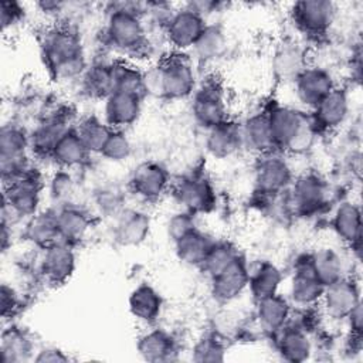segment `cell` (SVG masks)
I'll return each instance as SVG.
<instances>
[{
	"mask_svg": "<svg viewBox=\"0 0 363 363\" xmlns=\"http://www.w3.org/2000/svg\"><path fill=\"white\" fill-rule=\"evenodd\" d=\"M43 58L52 77L58 81L81 78L86 69V60L79 38L67 28L45 31L41 41Z\"/></svg>",
	"mask_w": 363,
	"mask_h": 363,
	"instance_id": "1",
	"label": "cell"
},
{
	"mask_svg": "<svg viewBox=\"0 0 363 363\" xmlns=\"http://www.w3.org/2000/svg\"><path fill=\"white\" fill-rule=\"evenodd\" d=\"M145 26L133 4H119L109 11L105 26L108 43L123 52H135L146 43Z\"/></svg>",
	"mask_w": 363,
	"mask_h": 363,
	"instance_id": "2",
	"label": "cell"
},
{
	"mask_svg": "<svg viewBox=\"0 0 363 363\" xmlns=\"http://www.w3.org/2000/svg\"><path fill=\"white\" fill-rule=\"evenodd\" d=\"M30 135L20 125H3L0 132V170L4 184L21 177L30 170Z\"/></svg>",
	"mask_w": 363,
	"mask_h": 363,
	"instance_id": "3",
	"label": "cell"
},
{
	"mask_svg": "<svg viewBox=\"0 0 363 363\" xmlns=\"http://www.w3.org/2000/svg\"><path fill=\"white\" fill-rule=\"evenodd\" d=\"M160 79V98L177 101L193 95L197 86V75L191 60L184 55L167 57L157 64Z\"/></svg>",
	"mask_w": 363,
	"mask_h": 363,
	"instance_id": "4",
	"label": "cell"
},
{
	"mask_svg": "<svg viewBox=\"0 0 363 363\" xmlns=\"http://www.w3.org/2000/svg\"><path fill=\"white\" fill-rule=\"evenodd\" d=\"M191 113L204 129H210L228 119L225 91L216 79H207L196 86L191 95Z\"/></svg>",
	"mask_w": 363,
	"mask_h": 363,
	"instance_id": "5",
	"label": "cell"
},
{
	"mask_svg": "<svg viewBox=\"0 0 363 363\" xmlns=\"http://www.w3.org/2000/svg\"><path fill=\"white\" fill-rule=\"evenodd\" d=\"M206 18L189 4L173 11L164 23V35L176 51L191 50L206 27Z\"/></svg>",
	"mask_w": 363,
	"mask_h": 363,
	"instance_id": "6",
	"label": "cell"
},
{
	"mask_svg": "<svg viewBox=\"0 0 363 363\" xmlns=\"http://www.w3.org/2000/svg\"><path fill=\"white\" fill-rule=\"evenodd\" d=\"M41 190L43 186L40 179L28 170L21 177L6 184L3 204L20 218H30L40 211Z\"/></svg>",
	"mask_w": 363,
	"mask_h": 363,
	"instance_id": "7",
	"label": "cell"
},
{
	"mask_svg": "<svg viewBox=\"0 0 363 363\" xmlns=\"http://www.w3.org/2000/svg\"><path fill=\"white\" fill-rule=\"evenodd\" d=\"M295 26L306 34L319 35L329 30L336 17V4L329 0H303L291 10Z\"/></svg>",
	"mask_w": 363,
	"mask_h": 363,
	"instance_id": "8",
	"label": "cell"
},
{
	"mask_svg": "<svg viewBox=\"0 0 363 363\" xmlns=\"http://www.w3.org/2000/svg\"><path fill=\"white\" fill-rule=\"evenodd\" d=\"M292 170L288 162L275 150L259 155L255 166V186L261 193H281L291 184Z\"/></svg>",
	"mask_w": 363,
	"mask_h": 363,
	"instance_id": "9",
	"label": "cell"
},
{
	"mask_svg": "<svg viewBox=\"0 0 363 363\" xmlns=\"http://www.w3.org/2000/svg\"><path fill=\"white\" fill-rule=\"evenodd\" d=\"M336 86L332 74L322 67H306L294 81L295 96L306 108L313 109Z\"/></svg>",
	"mask_w": 363,
	"mask_h": 363,
	"instance_id": "10",
	"label": "cell"
},
{
	"mask_svg": "<svg viewBox=\"0 0 363 363\" xmlns=\"http://www.w3.org/2000/svg\"><path fill=\"white\" fill-rule=\"evenodd\" d=\"M174 196L180 206L191 214L204 213L213 208L216 193L211 183L201 174H190L183 177L176 189Z\"/></svg>",
	"mask_w": 363,
	"mask_h": 363,
	"instance_id": "11",
	"label": "cell"
},
{
	"mask_svg": "<svg viewBox=\"0 0 363 363\" xmlns=\"http://www.w3.org/2000/svg\"><path fill=\"white\" fill-rule=\"evenodd\" d=\"M323 291L325 285L316 277L311 258L299 261L289 282V301L301 308L315 306L320 302Z\"/></svg>",
	"mask_w": 363,
	"mask_h": 363,
	"instance_id": "12",
	"label": "cell"
},
{
	"mask_svg": "<svg viewBox=\"0 0 363 363\" xmlns=\"http://www.w3.org/2000/svg\"><path fill=\"white\" fill-rule=\"evenodd\" d=\"M328 316L333 319H346V316L360 303V289L354 279L340 278L325 286L320 302Z\"/></svg>",
	"mask_w": 363,
	"mask_h": 363,
	"instance_id": "13",
	"label": "cell"
},
{
	"mask_svg": "<svg viewBox=\"0 0 363 363\" xmlns=\"http://www.w3.org/2000/svg\"><path fill=\"white\" fill-rule=\"evenodd\" d=\"M77 257L72 244L65 241H57L44 248L40 271L44 279L50 284H64L75 271Z\"/></svg>",
	"mask_w": 363,
	"mask_h": 363,
	"instance_id": "14",
	"label": "cell"
},
{
	"mask_svg": "<svg viewBox=\"0 0 363 363\" xmlns=\"http://www.w3.org/2000/svg\"><path fill=\"white\" fill-rule=\"evenodd\" d=\"M267 116L275 150H286L308 119L306 113L288 105L274 106Z\"/></svg>",
	"mask_w": 363,
	"mask_h": 363,
	"instance_id": "15",
	"label": "cell"
},
{
	"mask_svg": "<svg viewBox=\"0 0 363 363\" xmlns=\"http://www.w3.org/2000/svg\"><path fill=\"white\" fill-rule=\"evenodd\" d=\"M210 279L211 295L216 301L225 303L237 299L248 288L250 271L244 258L238 255L230 265Z\"/></svg>",
	"mask_w": 363,
	"mask_h": 363,
	"instance_id": "16",
	"label": "cell"
},
{
	"mask_svg": "<svg viewBox=\"0 0 363 363\" xmlns=\"http://www.w3.org/2000/svg\"><path fill=\"white\" fill-rule=\"evenodd\" d=\"M142 95L139 92L113 91L104 99V121L112 129H122L136 122L142 112Z\"/></svg>",
	"mask_w": 363,
	"mask_h": 363,
	"instance_id": "17",
	"label": "cell"
},
{
	"mask_svg": "<svg viewBox=\"0 0 363 363\" xmlns=\"http://www.w3.org/2000/svg\"><path fill=\"white\" fill-rule=\"evenodd\" d=\"M130 187L143 200H157L169 187V173L157 162H142L132 172Z\"/></svg>",
	"mask_w": 363,
	"mask_h": 363,
	"instance_id": "18",
	"label": "cell"
},
{
	"mask_svg": "<svg viewBox=\"0 0 363 363\" xmlns=\"http://www.w3.org/2000/svg\"><path fill=\"white\" fill-rule=\"evenodd\" d=\"M326 200L328 186L318 174H302L292 186V204L295 210L303 216L319 211Z\"/></svg>",
	"mask_w": 363,
	"mask_h": 363,
	"instance_id": "19",
	"label": "cell"
},
{
	"mask_svg": "<svg viewBox=\"0 0 363 363\" xmlns=\"http://www.w3.org/2000/svg\"><path fill=\"white\" fill-rule=\"evenodd\" d=\"M349 96L343 88L335 86L312 111L311 116L316 129L332 130L345 123L349 115Z\"/></svg>",
	"mask_w": 363,
	"mask_h": 363,
	"instance_id": "20",
	"label": "cell"
},
{
	"mask_svg": "<svg viewBox=\"0 0 363 363\" xmlns=\"http://www.w3.org/2000/svg\"><path fill=\"white\" fill-rule=\"evenodd\" d=\"M115 218L113 238L122 247H138L150 234L152 220L149 214L142 210L125 208Z\"/></svg>",
	"mask_w": 363,
	"mask_h": 363,
	"instance_id": "21",
	"label": "cell"
},
{
	"mask_svg": "<svg viewBox=\"0 0 363 363\" xmlns=\"http://www.w3.org/2000/svg\"><path fill=\"white\" fill-rule=\"evenodd\" d=\"M242 147L241 125L227 119L210 129L206 135V149L216 159H228Z\"/></svg>",
	"mask_w": 363,
	"mask_h": 363,
	"instance_id": "22",
	"label": "cell"
},
{
	"mask_svg": "<svg viewBox=\"0 0 363 363\" xmlns=\"http://www.w3.org/2000/svg\"><path fill=\"white\" fill-rule=\"evenodd\" d=\"M139 356L146 362H170L177 353L176 340L163 329H150L139 336L136 342Z\"/></svg>",
	"mask_w": 363,
	"mask_h": 363,
	"instance_id": "23",
	"label": "cell"
},
{
	"mask_svg": "<svg viewBox=\"0 0 363 363\" xmlns=\"http://www.w3.org/2000/svg\"><path fill=\"white\" fill-rule=\"evenodd\" d=\"M128 305L129 312L136 320L145 325H152L162 313L163 301L160 294L150 284L143 282L130 292Z\"/></svg>",
	"mask_w": 363,
	"mask_h": 363,
	"instance_id": "24",
	"label": "cell"
},
{
	"mask_svg": "<svg viewBox=\"0 0 363 363\" xmlns=\"http://www.w3.org/2000/svg\"><path fill=\"white\" fill-rule=\"evenodd\" d=\"M306 67V54L303 48L294 41L282 43L272 55V69L281 81L294 82Z\"/></svg>",
	"mask_w": 363,
	"mask_h": 363,
	"instance_id": "25",
	"label": "cell"
},
{
	"mask_svg": "<svg viewBox=\"0 0 363 363\" xmlns=\"http://www.w3.org/2000/svg\"><path fill=\"white\" fill-rule=\"evenodd\" d=\"M241 138L242 147L258 155L275 150L267 112H258L248 116L241 125Z\"/></svg>",
	"mask_w": 363,
	"mask_h": 363,
	"instance_id": "26",
	"label": "cell"
},
{
	"mask_svg": "<svg viewBox=\"0 0 363 363\" xmlns=\"http://www.w3.org/2000/svg\"><path fill=\"white\" fill-rule=\"evenodd\" d=\"M332 225L337 237L352 248L360 245L362 238V213L357 204L352 201L340 203L335 213Z\"/></svg>",
	"mask_w": 363,
	"mask_h": 363,
	"instance_id": "27",
	"label": "cell"
},
{
	"mask_svg": "<svg viewBox=\"0 0 363 363\" xmlns=\"http://www.w3.org/2000/svg\"><path fill=\"white\" fill-rule=\"evenodd\" d=\"M57 223L61 241L68 244L82 240L91 228L89 214L72 203L57 208Z\"/></svg>",
	"mask_w": 363,
	"mask_h": 363,
	"instance_id": "28",
	"label": "cell"
},
{
	"mask_svg": "<svg viewBox=\"0 0 363 363\" xmlns=\"http://www.w3.org/2000/svg\"><path fill=\"white\" fill-rule=\"evenodd\" d=\"M257 320L262 330L275 333L285 326L291 315V303L279 294L257 301Z\"/></svg>",
	"mask_w": 363,
	"mask_h": 363,
	"instance_id": "29",
	"label": "cell"
},
{
	"mask_svg": "<svg viewBox=\"0 0 363 363\" xmlns=\"http://www.w3.org/2000/svg\"><path fill=\"white\" fill-rule=\"evenodd\" d=\"M24 234L30 242L43 250L57 241H61L57 223V208L43 210L30 217Z\"/></svg>",
	"mask_w": 363,
	"mask_h": 363,
	"instance_id": "30",
	"label": "cell"
},
{
	"mask_svg": "<svg viewBox=\"0 0 363 363\" xmlns=\"http://www.w3.org/2000/svg\"><path fill=\"white\" fill-rule=\"evenodd\" d=\"M67 130L69 128L61 113L47 118L30 133V146L37 155L51 156L52 149Z\"/></svg>",
	"mask_w": 363,
	"mask_h": 363,
	"instance_id": "31",
	"label": "cell"
},
{
	"mask_svg": "<svg viewBox=\"0 0 363 363\" xmlns=\"http://www.w3.org/2000/svg\"><path fill=\"white\" fill-rule=\"evenodd\" d=\"M216 241L206 233L194 228L174 242L177 258L190 267H201Z\"/></svg>",
	"mask_w": 363,
	"mask_h": 363,
	"instance_id": "32",
	"label": "cell"
},
{
	"mask_svg": "<svg viewBox=\"0 0 363 363\" xmlns=\"http://www.w3.org/2000/svg\"><path fill=\"white\" fill-rule=\"evenodd\" d=\"M89 156L85 145L75 132V129L67 130L58 140L51 152V159L60 166V169H72L82 166Z\"/></svg>",
	"mask_w": 363,
	"mask_h": 363,
	"instance_id": "33",
	"label": "cell"
},
{
	"mask_svg": "<svg viewBox=\"0 0 363 363\" xmlns=\"http://www.w3.org/2000/svg\"><path fill=\"white\" fill-rule=\"evenodd\" d=\"M33 342L26 330L17 326H10L3 330L0 342L1 363H21L31 357Z\"/></svg>",
	"mask_w": 363,
	"mask_h": 363,
	"instance_id": "34",
	"label": "cell"
},
{
	"mask_svg": "<svg viewBox=\"0 0 363 363\" xmlns=\"http://www.w3.org/2000/svg\"><path fill=\"white\" fill-rule=\"evenodd\" d=\"M81 85L88 96L105 99L113 92L112 62H95L86 67L81 77Z\"/></svg>",
	"mask_w": 363,
	"mask_h": 363,
	"instance_id": "35",
	"label": "cell"
},
{
	"mask_svg": "<svg viewBox=\"0 0 363 363\" xmlns=\"http://www.w3.org/2000/svg\"><path fill=\"white\" fill-rule=\"evenodd\" d=\"M278 332H281L278 340V350L284 360L298 363L309 359L312 353V345L303 329L282 328Z\"/></svg>",
	"mask_w": 363,
	"mask_h": 363,
	"instance_id": "36",
	"label": "cell"
},
{
	"mask_svg": "<svg viewBox=\"0 0 363 363\" xmlns=\"http://www.w3.org/2000/svg\"><path fill=\"white\" fill-rule=\"evenodd\" d=\"M281 284H282L281 269L275 264L269 261H264L257 267V269L252 274H250L248 288L252 298L257 302L262 298L278 294Z\"/></svg>",
	"mask_w": 363,
	"mask_h": 363,
	"instance_id": "37",
	"label": "cell"
},
{
	"mask_svg": "<svg viewBox=\"0 0 363 363\" xmlns=\"http://www.w3.org/2000/svg\"><path fill=\"white\" fill-rule=\"evenodd\" d=\"M227 45V37L224 30L218 24H206L204 30L196 40L191 51L197 61L210 62L218 58Z\"/></svg>",
	"mask_w": 363,
	"mask_h": 363,
	"instance_id": "38",
	"label": "cell"
},
{
	"mask_svg": "<svg viewBox=\"0 0 363 363\" xmlns=\"http://www.w3.org/2000/svg\"><path fill=\"white\" fill-rule=\"evenodd\" d=\"M75 132L78 133L89 153L101 155L112 132V128L105 121L96 116H86L79 121V123L75 128Z\"/></svg>",
	"mask_w": 363,
	"mask_h": 363,
	"instance_id": "39",
	"label": "cell"
},
{
	"mask_svg": "<svg viewBox=\"0 0 363 363\" xmlns=\"http://www.w3.org/2000/svg\"><path fill=\"white\" fill-rule=\"evenodd\" d=\"M309 258L316 277L320 279V282L325 286L345 277L343 275L345 267H343L342 257L335 250L323 248L312 254Z\"/></svg>",
	"mask_w": 363,
	"mask_h": 363,
	"instance_id": "40",
	"label": "cell"
},
{
	"mask_svg": "<svg viewBox=\"0 0 363 363\" xmlns=\"http://www.w3.org/2000/svg\"><path fill=\"white\" fill-rule=\"evenodd\" d=\"M113 91H128L143 94V71L125 61H113Z\"/></svg>",
	"mask_w": 363,
	"mask_h": 363,
	"instance_id": "41",
	"label": "cell"
},
{
	"mask_svg": "<svg viewBox=\"0 0 363 363\" xmlns=\"http://www.w3.org/2000/svg\"><path fill=\"white\" fill-rule=\"evenodd\" d=\"M240 254L234 248L233 244L220 241L214 242L210 248L204 262L201 264V268L208 274V277L217 275L220 271H223L227 265H230Z\"/></svg>",
	"mask_w": 363,
	"mask_h": 363,
	"instance_id": "42",
	"label": "cell"
},
{
	"mask_svg": "<svg viewBox=\"0 0 363 363\" xmlns=\"http://www.w3.org/2000/svg\"><path fill=\"white\" fill-rule=\"evenodd\" d=\"M48 193L55 206L62 207L71 204V199L75 193V182L67 169H60L51 176Z\"/></svg>",
	"mask_w": 363,
	"mask_h": 363,
	"instance_id": "43",
	"label": "cell"
},
{
	"mask_svg": "<svg viewBox=\"0 0 363 363\" xmlns=\"http://www.w3.org/2000/svg\"><path fill=\"white\" fill-rule=\"evenodd\" d=\"M132 153V143L122 129H112L101 155L109 162H123Z\"/></svg>",
	"mask_w": 363,
	"mask_h": 363,
	"instance_id": "44",
	"label": "cell"
},
{
	"mask_svg": "<svg viewBox=\"0 0 363 363\" xmlns=\"http://www.w3.org/2000/svg\"><path fill=\"white\" fill-rule=\"evenodd\" d=\"M191 359L199 363L223 362L225 359V347L214 336H204L193 346Z\"/></svg>",
	"mask_w": 363,
	"mask_h": 363,
	"instance_id": "45",
	"label": "cell"
},
{
	"mask_svg": "<svg viewBox=\"0 0 363 363\" xmlns=\"http://www.w3.org/2000/svg\"><path fill=\"white\" fill-rule=\"evenodd\" d=\"M95 206L105 216L116 217L125 210L123 194L115 187H102L95 194Z\"/></svg>",
	"mask_w": 363,
	"mask_h": 363,
	"instance_id": "46",
	"label": "cell"
},
{
	"mask_svg": "<svg viewBox=\"0 0 363 363\" xmlns=\"http://www.w3.org/2000/svg\"><path fill=\"white\" fill-rule=\"evenodd\" d=\"M196 227V220H194V214L183 210V211H177L174 214H172L166 223V233L167 237L176 242L177 240H180L182 237H184L186 234H189L190 231H193Z\"/></svg>",
	"mask_w": 363,
	"mask_h": 363,
	"instance_id": "47",
	"label": "cell"
},
{
	"mask_svg": "<svg viewBox=\"0 0 363 363\" xmlns=\"http://www.w3.org/2000/svg\"><path fill=\"white\" fill-rule=\"evenodd\" d=\"M24 14V9L20 3L16 1H3L0 6V20L3 30L6 31L9 27L16 26Z\"/></svg>",
	"mask_w": 363,
	"mask_h": 363,
	"instance_id": "48",
	"label": "cell"
},
{
	"mask_svg": "<svg viewBox=\"0 0 363 363\" xmlns=\"http://www.w3.org/2000/svg\"><path fill=\"white\" fill-rule=\"evenodd\" d=\"M0 305H1V316L3 318L11 315L16 311L17 305H18V298H17L16 291L10 285H7V284L1 285V289H0Z\"/></svg>",
	"mask_w": 363,
	"mask_h": 363,
	"instance_id": "49",
	"label": "cell"
},
{
	"mask_svg": "<svg viewBox=\"0 0 363 363\" xmlns=\"http://www.w3.org/2000/svg\"><path fill=\"white\" fill-rule=\"evenodd\" d=\"M33 360L37 363H64L69 360V356L55 346H47L38 350Z\"/></svg>",
	"mask_w": 363,
	"mask_h": 363,
	"instance_id": "50",
	"label": "cell"
},
{
	"mask_svg": "<svg viewBox=\"0 0 363 363\" xmlns=\"http://www.w3.org/2000/svg\"><path fill=\"white\" fill-rule=\"evenodd\" d=\"M349 325H350V330L360 336L362 333V326H363V312H362V302L346 316Z\"/></svg>",
	"mask_w": 363,
	"mask_h": 363,
	"instance_id": "51",
	"label": "cell"
}]
</instances>
